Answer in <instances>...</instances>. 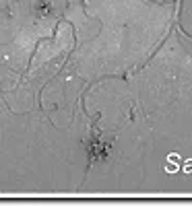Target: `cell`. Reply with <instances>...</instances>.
I'll return each instance as SVG.
<instances>
[{"mask_svg": "<svg viewBox=\"0 0 192 206\" xmlns=\"http://www.w3.org/2000/svg\"><path fill=\"white\" fill-rule=\"evenodd\" d=\"M165 171L176 173V171H178V165H176V163H171V161H165Z\"/></svg>", "mask_w": 192, "mask_h": 206, "instance_id": "6da1fadb", "label": "cell"}, {"mask_svg": "<svg viewBox=\"0 0 192 206\" xmlns=\"http://www.w3.org/2000/svg\"><path fill=\"white\" fill-rule=\"evenodd\" d=\"M167 161H171V163H176V165H180V163H182V157H180V154H176V153H171V154L167 157Z\"/></svg>", "mask_w": 192, "mask_h": 206, "instance_id": "7a4b0ae2", "label": "cell"}]
</instances>
